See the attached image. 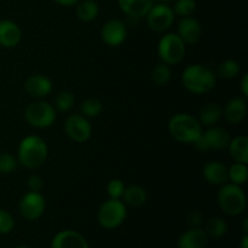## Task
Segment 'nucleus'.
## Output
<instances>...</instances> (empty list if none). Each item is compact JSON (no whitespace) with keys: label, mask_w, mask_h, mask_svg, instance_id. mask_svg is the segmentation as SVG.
Returning <instances> with one entry per match:
<instances>
[{"label":"nucleus","mask_w":248,"mask_h":248,"mask_svg":"<svg viewBox=\"0 0 248 248\" xmlns=\"http://www.w3.org/2000/svg\"><path fill=\"white\" fill-rule=\"evenodd\" d=\"M48 148L39 136H27L21 140L17 152V161L29 170L40 167L46 161Z\"/></svg>","instance_id":"nucleus-1"},{"label":"nucleus","mask_w":248,"mask_h":248,"mask_svg":"<svg viewBox=\"0 0 248 248\" xmlns=\"http://www.w3.org/2000/svg\"><path fill=\"white\" fill-rule=\"evenodd\" d=\"M182 82L189 92L195 94H205L212 91L216 86V74L202 64H191L184 69Z\"/></svg>","instance_id":"nucleus-2"},{"label":"nucleus","mask_w":248,"mask_h":248,"mask_svg":"<svg viewBox=\"0 0 248 248\" xmlns=\"http://www.w3.org/2000/svg\"><path fill=\"white\" fill-rule=\"evenodd\" d=\"M169 132L178 142L194 144L202 135V126L196 118L181 113L170 119Z\"/></svg>","instance_id":"nucleus-3"},{"label":"nucleus","mask_w":248,"mask_h":248,"mask_svg":"<svg viewBox=\"0 0 248 248\" xmlns=\"http://www.w3.org/2000/svg\"><path fill=\"white\" fill-rule=\"evenodd\" d=\"M220 210L227 215L239 216L246 208V195L241 186L232 183L223 184L217 196Z\"/></svg>","instance_id":"nucleus-4"},{"label":"nucleus","mask_w":248,"mask_h":248,"mask_svg":"<svg viewBox=\"0 0 248 248\" xmlns=\"http://www.w3.org/2000/svg\"><path fill=\"white\" fill-rule=\"evenodd\" d=\"M127 217L126 205L120 199H110L104 201L97 213V220L104 229H115L125 222Z\"/></svg>","instance_id":"nucleus-5"},{"label":"nucleus","mask_w":248,"mask_h":248,"mask_svg":"<svg viewBox=\"0 0 248 248\" xmlns=\"http://www.w3.org/2000/svg\"><path fill=\"white\" fill-rule=\"evenodd\" d=\"M157 55L165 64L176 65L184 58L186 44L177 33H169L159 40Z\"/></svg>","instance_id":"nucleus-6"},{"label":"nucleus","mask_w":248,"mask_h":248,"mask_svg":"<svg viewBox=\"0 0 248 248\" xmlns=\"http://www.w3.org/2000/svg\"><path fill=\"white\" fill-rule=\"evenodd\" d=\"M24 118L28 124L36 128H47L56 120V109L45 101L31 102L24 110Z\"/></svg>","instance_id":"nucleus-7"},{"label":"nucleus","mask_w":248,"mask_h":248,"mask_svg":"<svg viewBox=\"0 0 248 248\" xmlns=\"http://www.w3.org/2000/svg\"><path fill=\"white\" fill-rule=\"evenodd\" d=\"M145 17H147L148 27L156 33H161L170 29V27L173 24L176 15L169 4L159 2L156 5H153Z\"/></svg>","instance_id":"nucleus-8"},{"label":"nucleus","mask_w":248,"mask_h":248,"mask_svg":"<svg viewBox=\"0 0 248 248\" xmlns=\"http://www.w3.org/2000/svg\"><path fill=\"white\" fill-rule=\"evenodd\" d=\"M64 131L68 137L77 143H85L92 135V126L86 116L80 114H70L64 124Z\"/></svg>","instance_id":"nucleus-9"},{"label":"nucleus","mask_w":248,"mask_h":248,"mask_svg":"<svg viewBox=\"0 0 248 248\" xmlns=\"http://www.w3.org/2000/svg\"><path fill=\"white\" fill-rule=\"evenodd\" d=\"M19 213L26 220H36L43 216L46 208V200L41 193L29 191L19 201Z\"/></svg>","instance_id":"nucleus-10"},{"label":"nucleus","mask_w":248,"mask_h":248,"mask_svg":"<svg viewBox=\"0 0 248 248\" xmlns=\"http://www.w3.org/2000/svg\"><path fill=\"white\" fill-rule=\"evenodd\" d=\"M102 40L109 46H119L127 38V27L121 19H109L101 31Z\"/></svg>","instance_id":"nucleus-11"},{"label":"nucleus","mask_w":248,"mask_h":248,"mask_svg":"<svg viewBox=\"0 0 248 248\" xmlns=\"http://www.w3.org/2000/svg\"><path fill=\"white\" fill-rule=\"evenodd\" d=\"M177 34L184 41V44L194 45L199 43L201 38L200 22L191 16L182 17L177 27Z\"/></svg>","instance_id":"nucleus-12"},{"label":"nucleus","mask_w":248,"mask_h":248,"mask_svg":"<svg viewBox=\"0 0 248 248\" xmlns=\"http://www.w3.org/2000/svg\"><path fill=\"white\" fill-rule=\"evenodd\" d=\"M24 90L33 98H44L52 91V82L43 74H35L29 77L24 81Z\"/></svg>","instance_id":"nucleus-13"},{"label":"nucleus","mask_w":248,"mask_h":248,"mask_svg":"<svg viewBox=\"0 0 248 248\" xmlns=\"http://www.w3.org/2000/svg\"><path fill=\"white\" fill-rule=\"evenodd\" d=\"M51 248H90L86 239L74 230H62L55 235Z\"/></svg>","instance_id":"nucleus-14"},{"label":"nucleus","mask_w":248,"mask_h":248,"mask_svg":"<svg viewBox=\"0 0 248 248\" xmlns=\"http://www.w3.org/2000/svg\"><path fill=\"white\" fill-rule=\"evenodd\" d=\"M22 39V31L17 23L10 19L0 21V46L6 48L16 47Z\"/></svg>","instance_id":"nucleus-15"},{"label":"nucleus","mask_w":248,"mask_h":248,"mask_svg":"<svg viewBox=\"0 0 248 248\" xmlns=\"http://www.w3.org/2000/svg\"><path fill=\"white\" fill-rule=\"evenodd\" d=\"M223 115L228 123L237 125L247 115V102L244 97H234L227 103L223 109Z\"/></svg>","instance_id":"nucleus-16"},{"label":"nucleus","mask_w":248,"mask_h":248,"mask_svg":"<svg viewBox=\"0 0 248 248\" xmlns=\"http://www.w3.org/2000/svg\"><path fill=\"white\" fill-rule=\"evenodd\" d=\"M202 137L207 144L208 149L223 150L228 148L230 143V135L225 128L218 126H210L206 132H202Z\"/></svg>","instance_id":"nucleus-17"},{"label":"nucleus","mask_w":248,"mask_h":248,"mask_svg":"<svg viewBox=\"0 0 248 248\" xmlns=\"http://www.w3.org/2000/svg\"><path fill=\"white\" fill-rule=\"evenodd\" d=\"M203 178L212 186H223L229 181L228 166L220 161H210L203 166Z\"/></svg>","instance_id":"nucleus-18"},{"label":"nucleus","mask_w":248,"mask_h":248,"mask_svg":"<svg viewBox=\"0 0 248 248\" xmlns=\"http://www.w3.org/2000/svg\"><path fill=\"white\" fill-rule=\"evenodd\" d=\"M118 2L120 9L131 18L145 17L154 5V0H118Z\"/></svg>","instance_id":"nucleus-19"},{"label":"nucleus","mask_w":248,"mask_h":248,"mask_svg":"<svg viewBox=\"0 0 248 248\" xmlns=\"http://www.w3.org/2000/svg\"><path fill=\"white\" fill-rule=\"evenodd\" d=\"M208 242V235L200 228H191L184 232L178 240V248H205Z\"/></svg>","instance_id":"nucleus-20"},{"label":"nucleus","mask_w":248,"mask_h":248,"mask_svg":"<svg viewBox=\"0 0 248 248\" xmlns=\"http://www.w3.org/2000/svg\"><path fill=\"white\" fill-rule=\"evenodd\" d=\"M229 154L235 162L248 164V138L246 136H237L230 140Z\"/></svg>","instance_id":"nucleus-21"},{"label":"nucleus","mask_w":248,"mask_h":248,"mask_svg":"<svg viewBox=\"0 0 248 248\" xmlns=\"http://www.w3.org/2000/svg\"><path fill=\"white\" fill-rule=\"evenodd\" d=\"M223 116V109L217 103H207L201 108L199 121L205 126H215Z\"/></svg>","instance_id":"nucleus-22"},{"label":"nucleus","mask_w":248,"mask_h":248,"mask_svg":"<svg viewBox=\"0 0 248 248\" xmlns=\"http://www.w3.org/2000/svg\"><path fill=\"white\" fill-rule=\"evenodd\" d=\"M121 199L124 200L125 205L131 206V207H140L147 201V191L140 186H131L125 188Z\"/></svg>","instance_id":"nucleus-23"},{"label":"nucleus","mask_w":248,"mask_h":248,"mask_svg":"<svg viewBox=\"0 0 248 248\" xmlns=\"http://www.w3.org/2000/svg\"><path fill=\"white\" fill-rule=\"evenodd\" d=\"M77 17L81 22H92L99 14V6L93 0H80L77 4Z\"/></svg>","instance_id":"nucleus-24"},{"label":"nucleus","mask_w":248,"mask_h":248,"mask_svg":"<svg viewBox=\"0 0 248 248\" xmlns=\"http://www.w3.org/2000/svg\"><path fill=\"white\" fill-rule=\"evenodd\" d=\"M228 176L232 184L236 186H244L248 178V167L247 164L235 162L228 169Z\"/></svg>","instance_id":"nucleus-25"},{"label":"nucleus","mask_w":248,"mask_h":248,"mask_svg":"<svg viewBox=\"0 0 248 248\" xmlns=\"http://www.w3.org/2000/svg\"><path fill=\"white\" fill-rule=\"evenodd\" d=\"M102 110H103V104H102V102L99 99L93 98V97L86 98L80 104V111L87 119L97 118L102 113Z\"/></svg>","instance_id":"nucleus-26"},{"label":"nucleus","mask_w":248,"mask_h":248,"mask_svg":"<svg viewBox=\"0 0 248 248\" xmlns=\"http://www.w3.org/2000/svg\"><path fill=\"white\" fill-rule=\"evenodd\" d=\"M75 102L74 94L70 91H61L55 98V109L60 113H68L73 108Z\"/></svg>","instance_id":"nucleus-27"},{"label":"nucleus","mask_w":248,"mask_h":248,"mask_svg":"<svg viewBox=\"0 0 248 248\" xmlns=\"http://www.w3.org/2000/svg\"><path fill=\"white\" fill-rule=\"evenodd\" d=\"M206 234L212 237H222L227 234L228 225L227 222L222 218H212L206 223L205 227Z\"/></svg>","instance_id":"nucleus-28"},{"label":"nucleus","mask_w":248,"mask_h":248,"mask_svg":"<svg viewBox=\"0 0 248 248\" xmlns=\"http://www.w3.org/2000/svg\"><path fill=\"white\" fill-rule=\"evenodd\" d=\"M217 73L223 79H234L239 75L240 64L235 60H225L219 64Z\"/></svg>","instance_id":"nucleus-29"},{"label":"nucleus","mask_w":248,"mask_h":248,"mask_svg":"<svg viewBox=\"0 0 248 248\" xmlns=\"http://www.w3.org/2000/svg\"><path fill=\"white\" fill-rule=\"evenodd\" d=\"M171 77H172L171 67H170L169 64H165V63H160V64H157L152 72L153 81H154L157 86H164V85H166L167 82L171 80Z\"/></svg>","instance_id":"nucleus-30"},{"label":"nucleus","mask_w":248,"mask_h":248,"mask_svg":"<svg viewBox=\"0 0 248 248\" xmlns=\"http://www.w3.org/2000/svg\"><path fill=\"white\" fill-rule=\"evenodd\" d=\"M172 10H173L174 15H177V16H191L196 10V1L195 0H177Z\"/></svg>","instance_id":"nucleus-31"},{"label":"nucleus","mask_w":248,"mask_h":248,"mask_svg":"<svg viewBox=\"0 0 248 248\" xmlns=\"http://www.w3.org/2000/svg\"><path fill=\"white\" fill-rule=\"evenodd\" d=\"M18 161L10 153H0V173L9 174L16 170Z\"/></svg>","instance_id":"nucleus-32"},{"label":"nucleus","mask_w":248,"mask_h":248,"mask_svg":"<svg viewBox=\"0 0 248 248\" xmlns=\"http://www.w3.org/2000/svg\"><path fill=\"white\" fill-rule=\"evenodd\" d=\"M125 184L121 179L114 178L107 186V193H108L109 198L110 199H121L125 191Z\"/></svg>","instance_id":"nucleus-33"},{"label":"nucleus","mask_w":248,"mask_h":248,"mask_svg":"<svg viewBox=\"0 0 248 248\" xmlns=\"http://www.w3.org/2000/svg\"><path fill=\"white\" fill-rule=\"evenodd\" d=\"M15 227V220L11 213L0 208V234H9Z\"/></svg>","instance_id":"nucleus-34"},{"label":"nucleus","mask_w":248,"mask_h":248,"mask_svg":"<svg viewBox=\"0 0 248 248\" xmlns=\"http://www.w3.org/2000/svg\"><path fill=\"white\" fill-rule=\"evenodd\" d=\"M27 186H28L29 191H36V193H40L41 189L44 188V179L41 178L39 174H33V176H31L28 178Z\"/></svg>","instance_id":"nucleus-35"},{"label":"nucleus","mask_w":248,"mask_h":248,"mask_svg":"<svg viewBox=\"0 0 248 248\" xmlns=\"http://www.w3.org/2000/svg\"><path fill=\"white\" fill-rule=\"evenodd\" d=\"M188 223L191 228H200L202 223V215L199 211H191L188 216Z\"/></svg>","instance_id":"nucleus-36"},{"label":"nucleus","mask_w":248,"mask_h":248,"mask_svg":"<svg viewBox=\"0 0 248 248\" xmlns=\"http://www.w3.org/2000/svg\"><path fill=\"white\" fill-rule=\"evenodd\" d=\"M240 89H241L244 97H248V74H244L241 79V84H240Z\"/></svg>","instance_id":"nucleus-37"},{"label":"nucleus","mask_w":248,"mask_h":248,"mask_svg":"<svg viewBox=\"0 0 248 248\" xmlns=\"http://www.w3.org/2000/svg\"><path fill=\"white\" fill-rule=\"evenodd\" d=\"M55 1L58 5H62V6H74L80 0H55Z\"/></svg>","instance_id":"nucleus-38"},{"label":"nucleus","mask_w":248,"mask_h":248,"mask_svg":"<svg viewBox=\"0 0 248 248\" xmlns=\"http://www.w3.org/2000/svg\"><path fill=\"white\" fill-rule=\"evenodd\" d=\"M241 248H248V236L247 235H244V237H242Z\"/></svg>","instance_id":"nucleus-39"},{"label":"nucleus","mask_w":248,"mask_h":248,"mask_svg":"<svg viewBox=\"0 0 248 248\" xmlns=\"http://www.w3.org/2000/svg\"><path fill=\"white\" fill-rule=\"evenodd\" d=\"M247 224H248V220L247 219H245V222H244V232H245V234H247Z\"/></svg>","instance_id":"nucleus-40"},{"label":"nucleus","mask_w":248,"mask_h":248,"mask_svg":"<svg viewBox=\"0 0 248 248\" xmlns=\"http://www.w3.org/2000/svg\"><path fill=\"white\" fill-rule=\"evenodd\" d=\"M160 1L165 2V4H167V2H170V1H171V0H160Z\"/></svg>","instance_id":"nucleus-41"},{"label":"nucleus","mask_w":248,"mask_h":248,"mask_svg":"<svg viewBox=\"0 0 248 248\" xmlns=\"http://www.w3.org/2000/svg\"><path fill=\"white\" fill-rule=\"evenodd\" d=\"M17 248H28V247H24V246H21V247H17Z\"/></svg>","instance_id":"nucleus-42"}]
</instances>
